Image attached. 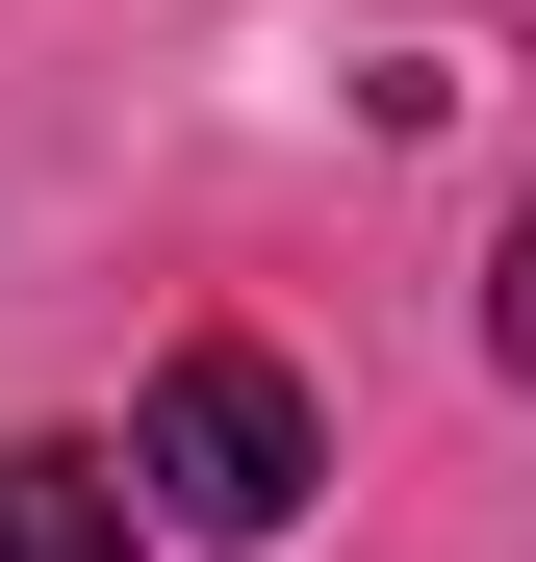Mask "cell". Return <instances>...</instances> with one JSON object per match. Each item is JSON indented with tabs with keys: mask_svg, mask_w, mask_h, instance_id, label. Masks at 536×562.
I'll return each instance as SVG.
<instances>
[{
	"mask_svg": "<svg viewBox=\"0 0 536 562\" xmlns=\"http://www.w3.org/2000/svg\"><path fill=\"white\" fill-rule=\"evenodd\" d=\"M0 562H128V486L52 460V435H0Z\"/></svg>",
	"mask_w": 536,
	"mask_h": 562,
	"instance_id": "cell-2",
	"label": "cell"
},
{
	"mask_svg": "<svg viewBox=\"0 0 536 562\" xmlns=\"http://www.w3.org/2000/svg\"><path fill=\"white\" fill-rule=\"evenodd\" d=\"M128 486H153L179 537H282V512L332 486V435H307V384H282L255 333H179V358H153V435H128Z\"/></svg>",
	"mask_w": 536,
	"mask_h": 562,
	"instance_id": "cell-1",
	"label": "cell"
},
{
	"mask_svg": "<svg viewBox=\"0 0 536 562\" xmlns=\"http://www.w3.org/2000/svg\"><path fill=\"white\" fill-rule=\"evenodd\" d=\"M486 358H511V384H536V231L486 256Z\"/></svg>",
	"mask_w": 536,
	"mask_h": 562,
	"instance_id": "cell-3",
	"label": "cell"
}]
</instances>
